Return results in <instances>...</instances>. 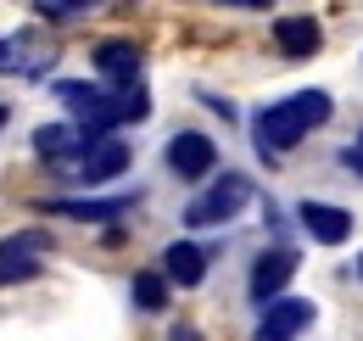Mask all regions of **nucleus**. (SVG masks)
Returning a JSON list of instances; mask_svg holds the SVG:
<instances>
[{
    "label": "nucleus",
    "instance_id": "obj_21",
    "mask_svg": "<svg viewBox=\"0 0 363 341\" xmlns=\"http://www.w3.org/2000/svg\"><path fill=\"white\" fill-rule=\"evenodd\" d=\"M358 280H363V252H358Z\"/></svg>",
    "mask_w": 363,
    "mask_h": 341
},
{
    "label": "nucleus",
    "instance_id": "obj_10",
    "mask_svg": "<svg viewBox=\"0 0 363 341\" xmlns=\"http://www.w3.org/2000/svg\"><path fill=\"white\" fill-rule=\"evenodd\" d=\"M95 67L112 85H135L140 79V45L135 40H101L95 45Z\"/></svg>",
    "mask_w": 363,
    "mask_h": 341
},
{
    "label": "nucleus",
    "instance_id": "obj_8",
    "mask_svg": "<svg viewBox=\"0 0 363 341\" xmlns=\"http://www.w3.org/2000/svg\"><path fill=\"white\" fill-rule=\"evenodd\" d=\"M296 218H302V229L313 235L318 247H341V241L352 235V213H347V207H330V202H302Z\"/></svg>",
    "mask_w": 363,
    "mask_h": 341
},
{
    "label": "nucleus",
    "instance_id": "obj_13",
    "mask_svg": "<svg viewBox=\"0 0 363 341\" xmlns=\"http://www.w3.org/2000/svg\"><path fill=\"white\" fill-rule=\"evenodd\" d=\"M135 202H140V196H106V202H50V213L79 218V224H112V218L129 213Z\"/></svg>",
    "mask_w": 363,
    "mask_h": 341
},
{
    "label": "nucleus",
    "instance_id": "obj_16",
    "mask_svg": "<svg viewBox=\"0 0 363 341\" xmlns=\"http://www.w3.org/2000/svg\"><path fill=\"white\" fill-rule=\"evenodd\" d=\"M341 163H347V168H352V173L363 179V129H358V140H352V146L341 151Z\"/></svg>",
    "mask_w": 363,
    "mask_h": 341
},
{
    "label": "nucleus",
    "instance_id": "obj_5",
    "mask_svg": "<svg viewBox=\"0 0 363 341\" xmlns=\"http://www.w3.org/2000/svg\"><path fill=\"white\" fill-rule=\"evenodd\" d=\"M40 247H50L45 229H28V235H11L0 241V286H23L40 274Z\"/></svg>",
    "mask_w": 363,
    "mask_h": 341
},
{
    "label": "nucleus",
    "instance_id": "obj_7",
    "mask_svg": "<svg viewBox=\"0 0 363 341\" xmlns=\"http://www.w3.org/2000/svg\"><path fill=\"white\" fill-rule=\"evenodd\" d=\"M123 168H129V146H123V140H112V134L90 140V146H84V157L73 163L79 185H106V179H118Z\"/></svg>",
    "mask_w": 363,
    "mask_h": 341
},
{
    "label": "nucleus",
    "instance_id": "obj_4",
    "mask_svg": "<svg viewBox=\"0 0 363 341\" xmlns=\"http://www.w3.org/2000/svg\"><path fill=\"white\" fill-rule=\"evenodd\" d=\"M296 263H302V257H296V247H269V252L252 263V286H246V291H252V302H263V308H269L274 297H285V286H291Z\"/></svg>",
    "mask_w": 363,
    "mask_h": 341
},
{
    "label": "nucleus",
    "instance_id": "obj_14",
    "mask_svg": "<svg viewBox=\"0 0 363 341\" xmlns=\"http://www.w3.org/2000/svg\"><path fill=\"white\" fill-rule=\"evenodd\" d=\"M129 291H135V308H145V313H162V308H168V274H157V269H140Z\"/></svg>",
    "mask_w": 363,
    "mask_h": 341
},
{
    "label": "nucleus",
    "instance_id": "obj_2",
    "mask_svg": "<svg viewBox=\"0 0 363 341\" xmlns=\"http://www.w3.org/2000/svg\"><path fill=\"white\" fill-rule=\"evenodd\" d=\"M246 202H252V179H246V173H224L218 185H207V190H201V196L184 207V224H190V229H213V224H229V218L240 213Z\"/></svg>",
    "mask_w": 363,
    "mask_h": 341
},
{
    "label": "nucleus",
    "instance_id": "obj_11",
    "mask_svg": "<svg viewBox=\"0 0 363 341\" xmlns=\"http://www.w3.org/2000/svg\"><path fill=\"white\" fill-rule=\"evenodd\" d=\"M274 45H279L291 62H302V56H313L318 45H324V28H318L313 17H279V23H274Z\"/></svg>",
    "mask_w": 363,
    "mask_h": 341
},
{
    "label": "nucleus",
    "instance_id": "obj_18",
    "mask_svg": "<svg viewBox=\"0 0 363 341\" xmlns=\"http://www.w3.org/2000/svg\"><path fill=\"white\" fill-rule=\"evenodd\" d=\"M224 6H235V11H263V6H274V0H224Z\"/></svg>",
    "mask_w": 363,
    "mask_h": 341
},
{
    "label": "nucleus",
    "instance_id": "obj_17",
    "mask_svg": "<svg viewBox=\"0 0 363 341\" xmlns=\"http://www.w3.org/2000/svg\"><path fill=\"white\" fill-rule=\"evenodd\" d=\"M168 341H201V330H196V325H174V330H168Z\"/></svg>",
    "mask_w": 363,
    "mask_h": 341
},
{
    "label": "nucleus",
    "instance_id": "obj_3",
    "mask_svg": "<svg viewBox=\"0 0 363 341\" xmlns=\"http://www.w3.org/2000/svg\"><path fill=\"white\" fill-rule=\"evenodd\" d=\"M313 319H318L313 302H302V297H274L269 308H263L257 336H252V341H296L308 325H313Z\"/></svg>",
    "mask_w": 363,
    "mask_h": 341
},
{
    "label": "nucleus",
    "instance_id": "obj_6",
    "mask_svg": "<svg viewBox=\"0 0 363 341\" xmlns=\"http://www.w3.org/2000/svg\"><path fill=\"white\" fill-rule=\"evenodd\" d=\"M168 168L179 173V179H207V173L218 168V146L207 140V134H196V129H184L168 140Z\"/></svg>",
    "mask_w": 363,
    "mask_h": 341
},
{
    "label": "nucleus",
    "instance_id": "obj_1",
    "mask_svg": "<svg viewBox=\"0 0 363 341\" xmlns=\"http://www.w3.org/2000/svg\"><path fill=\"white\" fill-rule=\"evenodd\" d=\"M330 112H335L330 90H296V95L274 101V107H263V112L252 118V140H257V151L274 163V157H285L291 146H302L318 124H330Z\"/></svg>",
    "mask_w": 363,
    "mask_h": 341
},
{
    "label": "nucleus",
    "instance_id": "obj_9",
    "mask_svg": "<svg viewBox=\"0 0 363 341\" xmlns=\"http://www.w3.org/2000/svg\"><path fill=\"white\" fill-rule=\"evenodd\" d=\"M84 146H90V134H84L79 124H40V129H34V151H40L45 163L84 157Z\"/></svg>",
    "mask_w": 363,
    "mask_h": 341
},
{
    "label": "nucleus",
    "instance_id": "obj_20",
    "mask_svg": "<svg viewBox=\"0 0 363 341\" xmlns=\"http://www.w3.org/2000/svg\"><path fill=\"white\" fill-rule=\"evenodd\" d=\"M6 118H11V112H6V107H0V129H6Z\"/></svg>",
    "mask_w": 363,
    "mask_h": 341
},
{
    "label": "nucleus",
    "instance_id": "obj_12",
    "mask_svg": "<svg viewBox=\"0 0 363 341\" xmlns=\"http://www.w3.org/2000/svg\"><path fill=\"white\" fill-rule=\"evenodd\" d=\"M162 274H168L174 286H201V280H207V252H201L196 241H174V247L162 252Z\"/></svg>",
    "mask_w": 363,
    "mask_h": 341
},
{
    "label": "nucleus",
    "instance_id": "obj_15",
    "mask_svg": "<svg viewBox=\"0 0 363 341\" xmlns=\"http://www.w3.org/2000/svg\"><path fill=\"white\" fill-rule=\"evenodd\" d=\"M101 0H34V11L45 17V23H67V17H79V11H95Z\"/></svg>",
    "mask_w": 363,
    "mask_h": 341
},
{
    "label": "nucleus",
    "instance_id": "obj_19",
    "mask_svg": "<svg viewBox=\"0 0 363 341\" xmlns=\"http://www.w3.org/2000/svg\"><path fill=\"white\" fill-rule=\"evenodd\" d=\"M11 50H17V45H6V40H0V67H11V62H17Z\"/></svg>",
    "mask_w": 363,
    "mask_h": 341
}]
</instances>
